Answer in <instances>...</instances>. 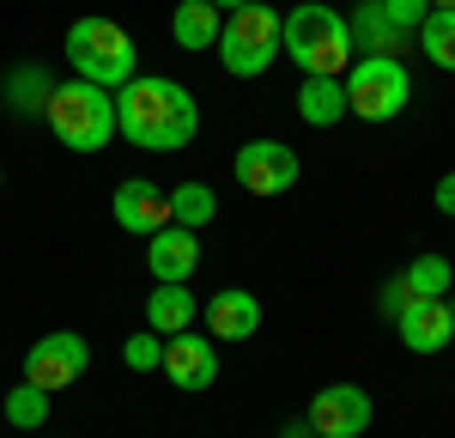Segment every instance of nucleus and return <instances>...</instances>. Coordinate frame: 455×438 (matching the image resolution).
I'll return each instance as SVG.
<instances>
[{"label":"nucleus","instance_id":"nucleus-20","mask_svg":"<svg viewBox=\"0 0 455 438\" xmlns=\"http://www.w3.org/2000/svg\"><path fill=\"white\" fill-rule=\"evenodd\" d=\"M413 43L425 49V61H437L443 73H455V6H431Z\"/></svg>","mask_w":455,"mask_h":438},{"label":"nucleus","instance_id":"nucleus-14","mask_svg":"<svg viewBox=\"0 0 455 438\" xmlns=\"http://www.w3.org/2000/svg\"><path fill=\"white\" fill-rule=\"evenodd\" d=\"M201 317H207V335L212 341H249L255 328H261V298L243 287H219L201 304Z\"/></svg>","mask_w":455,"mask_h":438},{"label":"nucleus","instance_id":"nucleus-24","mask_svg":"<svg viewBox=\"0 0 455 438\" xmlns=\"http://www.w3.org/2000/svg\"><path fill=\"white\" fill-rule=\"evenodd\" d=\"M122 360H128V371H158L164 365V335H152V328L128 335L122 341Z\"/></svg>","mask_w":455,"mask_h":438},{"label":"nucleus","instance_id":"nucleus-11","mask_svg":"<svg viewBox=\"0 0 455 438\" xmlns=\"http://www.w3.org/2000/svg\"><path fill=\"white\" fill-rule=\"evenodd\" d=\"M146 268H152V280H164V287H188L195 268H201V231H188V225L152 231V238H146Z\"/></svg>","mask_w":455,"mask_h":438},{"label":"nucleus","instance_id":"nucleus-18","mask_svg":"<svg viewBox=\"0 0 455 438\" xmlns=\"http://www.w3.org/2000/svg\"><path fill=\"white\" fill-rule=\"evenodd\" d=\"M195 317H201V311H195V292L188 287H164V280H158L152 298H146V328L164 335V341L182 335V328H195Z\"/></svg>","mask_w":455,"mask_h":438},{"label":"nucleus","instance_id":"nucleus-16","mask_svg":"<svg viewBox=\"0 0 455 438\" xmlns=\"http://www.w3.org/2000/svg\"><path fill=\"white\" fill-rule=\"evenodd\" d=\"M298 116H304L310 128L347 122V85H340L334 73H304V85H298Z\"/></svg>","mask_w":455,"mask_h":438},{"label":"nucleus","instance_id":"nucleus-12","mask_svg":"<svg viewBox=\"0 0 455 438\" xmlns=\"http://www.w3.org/2000/svg\"><path fill=\"white\" fill-rule=\"evenodd\" d=\"M109 214H116L122 231L152 238V231H164V225H171V189H158V182H146V177H128L122 189H116Z\"/></svg>","mask_w":455,"mask_h":438},{"label":"nucleus","instance_id":"nucleus-3","mask_svg":"<svg viewBox=\"0 0 455 438\" xmlns=\"http://www.w3.org/2000/svg\"><path fill=\"white\" fill-rule=\"evenodd\" d=\"M43 122L68 152H104L116 141V98L92 79H61L43 104Z\"/></svg>","mask_w":455,"mask_h":438},{"label":"nucleus","instance_id":"nucleus-22","mask_svg":"<svg viewBox=\"0 0 455 438\" xmlns=\"http://www.w3.org/2000/svg\"><path fill=\"white\" fill-rule=\"evenodd\" d=\"M0 414H6L19 433H36V426L49 420V390H36V384H25V377H19V384L6 390V402H0Z\"/></svg>","mask_w":455,"mask_h":438},{"label":"nucleus","instance_id":"nucleus-1","mask_svg":"<svg viewBox=\"0 0 455 438\" xmlns=\"http://www.w3.org/2000/svg\"><path fill=\"white\" fill-rule=\"evenodd\" d=\"M116 134L128 146H140V152H182V146L201 134V104L176 79L134 73L116 92Z\"/></svg>","mask_w":455,"mask_h":438},{"label":"nucleus","instance_id":"nucleus-9","mask_svg":"<svg viewBox=\"0 0 455 438\" xmlns=\"http://www.w3.org/2000/svg\"><path fill=\"white\" fill-rule=\"evenodd\" d=\"M231 171H237V182H243L249 195H261V201H267V195H285V189L298 182L304 165H298V152H291L285 141H243Z\"/></svg>","mask_w":455,"mask_h":438},{"label":"nucleus","instance_id":"nucleus-29","mask_svg":"<svg viewBox=\"0 0 455 438\" xmlns=\"http://www.w3.org/2000/svg\"><path fill=\"white\" fill-rule=\"evenodd\" d=\"M212 6H219V12H237V6H249V0H212Z\"/></svg>","mask_w":455,"mask_h":438},{"label":"nucleus","instance_id":"nucleus-26","mask_svg":"<svg viewBox=\"0 0 455 438\" xmlns=\"http://www.w3.org/2000/svg\"><path fill=\"white\" fill-rule=\"evenodd\" d=\"M377 304H383V317H388V323H395V317H401V311H407V304H413V292H407V280H401V274H395V280H388V287L377 292Z\"/></svg>","mask_w":455,"mask_h":438},{"label":"nucleus","instance_id":"nucleus-15","mask_svg":"<svg viewBox=\"0 0 455 438\" xmlns=\"http://www.w3.org/2000/svg\"><path fill=\"white\" fill-rule=\"evenodd\" d=\"M219 31H225V12H219L212 0H176V12H171L176 49L201 55V49H212V43H219Z\"/></svg>","mask_w":455,"mask_h":438},{"label":"nucleus","instance_id":"nucleus-10","mask_svg":"<svg viewBox=\"0 0 455 438\" xmlns=\"http://www.w3.org/2000/svg\"><path fill=\"white\" fill-rule=\"evenodd\" d=\"M164 377H171L176 390H212L219 384V347H212V335H195V328H182L164 341V365H158Z\"/></svg>","mask_w":455,"mask_h":438},{"label":"nucleus","instance_id":"nucleus-28","mask_svg":"<svg viewBox=\"0 0 455 438\" xmlns=\"http://www.w3.org/2000/svg\"><path fill=\"white\" fill-rule=\"evenodd\" d=\"M280 438H315L310 420H291V426H280Z\"/></svg>","mask_w":455,"mask_h":438},{"label":"nucleus","instance_id":"nucleus-5","mask_svg":"<svg viewBox=\"0 0 455 438\" xmlns=\"http://www.w3.org/2000/svg\"><path fill=\"white\" fill-rule=\"evenodd\" d=\"M340 85H347V116L358 122H395L413 104V73L401 55H358L340 73Z\"/></svg>","mask_w":455,"mask_h":438},{"label":"nucleus","instance_id":"nucleus-27","mask_svg":"<svg viewBox=\"0 0 455 438\" xmlns=\"http://www.w3.org/2000/svg\"><path fill=\"white\" fill-rule=\"evenodd\" d=\"M431 201H437V214H443V219H455V171L437 177V195H431Z\"/></svg>","mask_w":455,"mask_h":438},{"label":"nucleus","instance_id":"nucleus-23","mask_svg":"<svg viewBox=\"0 0 455 438\" xmlns=\"http://www.w3.org/2000/svg\"><path fill=\"white\" fill-rule=\"evenodd\" d=\"M49 79H43V68H19L6 73V104L19 110V116H43V104H49Z\"/></svg>","mask_w":455,"mask_h":438},{"label":"nucleus","instance_id":"nucleus-6","mask_svg":"<svg viewBox=\"0 0 455 438\" xmlns=\"http://www.w3.org/2000/svg\"><path fill=\"white\" fill-rule=\"evenodd\" d=\"M219 61L231 79H261L280 55V12L267 0H249L237 12H225V31H219Z\"/></svg>","mask_w":455,"mask_h":438},{"label":"nucleus","instance_id":"nucleus-17","mask_svg":"<svg viewBox=\"0 0 455 438\" xmlns=\"http://www.w3.org/2000/svg\"><path fill=\"white\" fill-rule=\"evenodd\" d=\"M347 25H352V49H364V55H401V49L413 43L407 31H395V25H388L383 0H364Z\"/></svg>","mask_w":455,"mask_h":438},{"label":"nucleus","instance_id":"nucleus-4","mask_svg":"<svg viewBox=\"0 0 455 438\" xmlns=\"http://www.w3.org/2000/svg\"><path fill=\"white\" fill-rule=\"evenodd\" d=\"M68 68L73 79H92V85H128L134 73H140V49H134V36L122 31L116 19H73L68 25Z\"/></svg>","mask_w":455,"mask_h":438},{"label":"nucleus","instance_id":"nucleus-7","mask_svg":"<svg viewBox=\"0 0 455 438\" xmlns=\"http://www.w3.org/2000/svg\"><path fill=\"white\" fill-rule=\"evenodd\" d=\"M371 414H377V402L364 384H322L304 408V420L315 426V438H364L371 433Z\"/></svg>","mask_w":455,"mask_h":438},{"label":"nucleus","instance_id":"nucleus-31","mask_svg":"<svg viewBox=\"0 0 455 438\" xmlns=\"http://www.w3.org/2000/svg\"><path fill=\"white\" fill-rule=\"evenodd\" d=\"M450 311H455V298H450Z\"/></svg>","mask_w":455,"mask_h":438},{"label":"nucleus","instance_id":"nucleus-30","mask_svg":"<svg viewBox=\"0 0 455 438\" xmlns=\"http://www.w3.org/2000/svg\"><path fill=\"white\" fill-rule=\"evenodd\" d=\"M425 6H455V0H425Z\"/></svg>","mask_w":455,"mask_h":438},{"label":"nucleus","instance_id":"nucleus-13","mask_svg":"<svg viewBox=\"0 0 455 438\" xmlns=\"http://www.w3.org/2000/svg\"><path fill=\"white\" fill-rule=\"evenodd\" d=\"M395 335L407 353H443L455 341V311L450 298H413L401 317H395Z\"/></svg>","mask_w":455,"mask_h":438},{"label":"nucleus","instance_id":"nucleus-19","mask_svg":"<svg viewBox=\"0 0 455 438\" xmlns=\"http://www.w3.org/2000/svg\"><path fill=\"white\" fill-rule=\"evenodd\" d=\"M401 280H407V292H413V298H450L455 268H450V256L425 250V256H413V262L401 268Z\"/></svg>","mask_w":455,"mask_h":438},{"label":"nucleus","instance_id":"nucleus-21","mask_svg":"<svg viewBox=\"0 0 455 438\" xmlns=\"http://www.w3.org/2000/svg\"><path fill=\"white\" fill-rule=\"evenodd\" d=\"M207 219H219V195H212V182H176V189H171V225L201 231Z\"/></svg>","mask_w":455,"mask_h":438},{"label":"nucleus","instance_id":"nucleus-2","mask_svg":"<svg viewBox=\"0 0 455 438\" xmlns=\"http://www.w3.org/2000/svg\"><path fill=\"white\" fill-rule=\"evenodd\" d=\"M280 49L304 73H334V79H340V73L352 68V25L334 6L304 0V6L280 12Z\"/></svg>","mask_w":455,"mask_h":438},{"label":"nucleus","instance_id":"nucleus-8","mask_svg":"<svg viewBox=\"0 0 455 438\" xmlns=\"http://www.w3.org/2000/svg\"><path fill=\"white\" fill-rule=\"evenodd\" d=\"M85 365H92V347H85V335H73V328H55V335H43L31 353H25V384L49 390V396H61L68 384H79V377H85Z\"/></svg>","mask_w":455,"mask_h":438},{"label":"nucleus","instance_id":"nucleus-25","mask_svg":"<svg viewBox=\"0 0 455 438\" xmlns=\"http://www.w3.org/2000/svg\"><path fill=\"white\" fill-rule=\"evenodd\" d=\"M383 12H388V25L395 31H407V36H419V25H425V0H383Z\"/></svg>","mask_w":455,"mask_h":438}]
</instances>
